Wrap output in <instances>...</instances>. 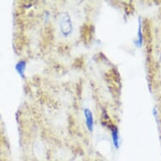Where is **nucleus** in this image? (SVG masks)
Instances as JSON below:
<instances>
[{
    "instance_id": "f03ea898",
    "label": "nucleus",
    "mask_w": 161,
    "mask_h": 161,
    "mask_svg": "<svg viewBox=\"0 0 161 161\" xmlns=\"http://www.w3.org/2000/svg\"><path fill=\"white\" fill-rule=\"evenodd\" d=\"M85 115L86 119V124L88 128L90 131L93 128V125H94V120H93V115L91 113V111L89 109H85Z\"/></svg>"
},
{
    "instance_id": "f257e3e1",
    "label": "nucleus",
    "mask_w": 161,
    "mask_h": 161,
    "mask_svg": "<svg viewBox=\"0 0 161 161\" xmlns=\"http://www.w3.org/2000/svg\"><path fill=\"white\" fill-rule=\"evenodd\" d=\"M59 30L64 37H68L74 31V25L70 14L68 12H63L59 15L58 19Z\"/></svg>"
}]
</instances>
